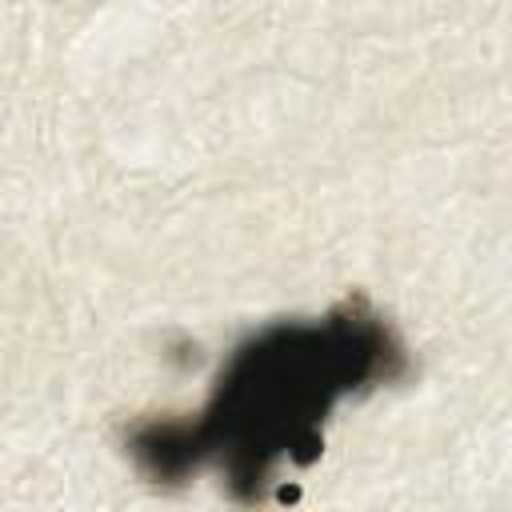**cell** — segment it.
I'll return each instance as SVG.
<instances>
[{
  "instance_id": "cell-1",
  "label": "cell",
  "mask_w": 512,
  "mask_h": 512,
  "mask_svg": "<svg viewBox=\"0 0 512 512\" xmlns=\"http://www.w3.org/2000/svg\"><path fill=\"white\" fill-rule=\"evenodd\" d=\"M404 372L392 328L348 296L320 324H276L244 340L216 380L200 424H144L128 448L156 480L180 476L204 456L228 452V476L240 500H260L276 460L316 456V420L356 392Z\"/></svg>"
}]
</instances>
